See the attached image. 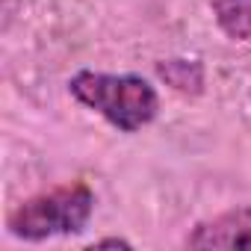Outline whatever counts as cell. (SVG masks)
Returning <instances> with one entry per match:
<instances>
[{
    "mask_svg": "<svg viewBox=\"0 0 251 251\" xmlns=\"http://www.w3.org/2000/svg\"><path fill=\"white\" fill-rule=\"evenodd\" d=\"M68 92L77 103L98 112L121 133H136L157 118L160 95L139 74H106L80 68L68 80Z\"/></svg>",
    "mask_w": 251,
    "mask_h": 251,
    "instance_id": "6da1fadb",
    "label": "cell"
},
{
    "mask_svg": "<svg viewBox=\"0 0 251 251\" xmlns=\"http://www.w3.org/2000/svg\"><path fill=\"white\" fill-rule=\"evenodd\" d=\"M157 77L183 95L204 92V65L195 59H163L157 62Z\"/></svg>",
    "mask_w": 251,
    "mask_h": 251,
    "instance_id": "5b68a950",
    "label": "cell"
},
{
    "mask_svg": "<svg viewBox=\"0 0 251 251\" xmlns=\"http://www.w3.org/2000/svg\"><path fill=\"white\" fill-rule=\"evenodd\" d=\"M183 245L192 251H210V248L251 251V207H233L213 219L198 222L186 233Z\"/></svg>",
    "mask_w": 251,
    "mask_h": 251,
    "instance_id": "3957f363",
    "label": "cell"
},
{
    "mask_svg": "<svg viewBox=\"0 0 251 251\" xmlns=\"http://www.w3.org/2000/svg\"><path fill=\"white\" fill-rule=\"evenodd\" d=\"M92 213H95V192L89 189V183L77 180L21 201L9 213L6 227L15 239L45 242L50 236H71L86 230Z\"/></svg>",
    "mask_w": 251,
    "mask_h": 251,
    "instance_id": "7a4b0ae2",
    "label": "cell"
},
{
    "mask_svg": "<svg viewBox=\"0 0 251 251\" xmlns=\"http://www.w3.org/2000/svg\"><path fill=\"white\" fill-rule=\"evenodd\" d=\"M89 248L92 251L95 248H133V242L130 239H121V236H103V239H95Z\"/></svg>",
    "mask_w": 251,
    "mask_h": 251,
    "instance_id": "8992f818",
    "label": "cell"
},
{
    "mask_svg": "<svg viewBox=\"0 0 251 251\" xmlns=\"http://www.w3.org/2000/svg\"><path fill=\"white\" fill-rule=\"evenodd\" d=\"M219 30L230 42H251V0H207Z\"/></svg>",
    "mask_w": 251,
    "mask_h": 251,
    "instance_id": "277c9868",
    "label": "cell"
}]
</instances>
